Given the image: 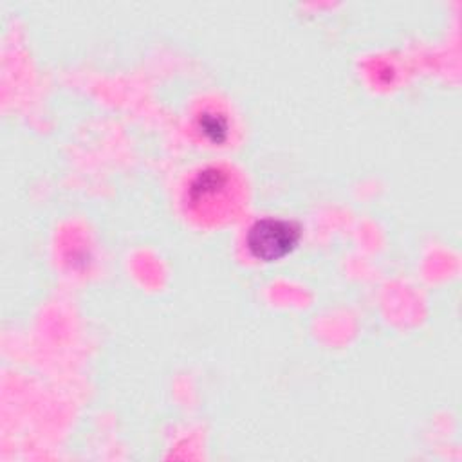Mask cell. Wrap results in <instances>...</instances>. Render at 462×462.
<instances>
[{
    "label": "cell",
    "mask_w": 462,
    "mask_h": 462,
    "mask_svg": "<svg viewBox=\"0 0 462 462\" xmlns=\"http://www.w3.org/2000/svg\"><path fill=\"white\" fill-rule=\"evenodd\" d=\"M238 199V179L226 166H208L200 170L186 189L188 209L204 220H217L229 211L233 213Z\"/></svg>",
    "instance_id": "1"
},
{
    "label": "cell",
    "mask_w": 462,
    "mask_h": 462,
    "mask_svg": "<svg viewBox=\"0 0 462 462\" xmlns=\"http://www.w3.org/2000/svg\"><path fill=\"white\" fill-rule=\"evenodd\" d=\"M300 240V227L283 218H260L245 236V245L251 256L262 262H274L287 256Z\"/></svg>",
    "instance_id": "2"
},
{
    "label": "cell",
    "mask_w": 462,
    "mask_h": 462,
    "mask_svg": "<svg viewBox=\"0 0 462 462\" xmlns=\"http://www.w3.org/2000/svg\"><path fill=\"white\" fill-rule=\"evenodd\" d=\"M199 130L211 143H224L229 134L226 116L213 110H206L199 116Z\"/></svg>",
    "instance_id": "3"
}]
</instances>
